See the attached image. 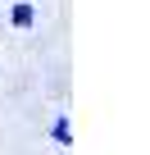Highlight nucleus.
<instances>
[{
  "mask_svg": "<svg viewBox=\"0 0 150 155\" xmlns=\"http://www.w3.org/2000/svg\"><path fill=\"white\" fill-rule=\"evenodd\" d=\"M50 141H55L59 150H68V146H73V123H68V114H64V110H59V114H55V123H50Z\"/></svg>",
  "mask_w": 150,
  "mask_h": 155,
  "instance_id": "2",
  "label": "nucleus"
},
{
  "mask_svg": "<svg viewBox=\"0 0 150 155\" xmlns=\"http://www.w3.org/2000/svg\"><path fill=\"white\" fill-rule=\"evenodd\" d=\"M9 23H14L18 32H27V28L37 23V5H32V0H14V5H9Z\"/></svg>",
  "mask_w": 150,
  "mask_h": 155,
  "instance_id": "1",
  "label": "nucleus"
}]
</instances>
